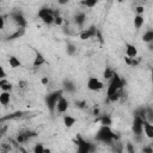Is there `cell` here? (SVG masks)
Here are the masks:
<instances>
[{
	"label": "cell",
	"instance_id": "1",
	"mask_svg": "<svg viewBox=\"0 0 153 153\" xmlns=\"http://www.w3.org/2000/svg\"><path fill=\"white\" fill-rule=\"evenodd\" d=\"M117 139L116 134L111 130L110 127H105V126H100V128L98 129L94 140L97 142H102V143H106V145H112V142Z\"/></svg>",
	"mask_w": 153,
	"mask_h": 153
},
{
	"label": "cell",
	"instance_id": "2",
	"mask_svg": "<svg viewBox=\"0 0 153 153\" xmlns=\"http://www.w3.org/2000/svg\"><path fill=\"white\" fill-rule=\"evenodd\" d=\"M123 86H124L123 79L118 75V73L115 72L111 80H109V85H108V88H106V97H111L116 93H120L122 91Z\"/></svg>",
	"mask_w": 153,
	"mask_h": 153
},
{
	"label": "cell",
	"instance_id": "3",
	"mask_svg": "<svg viewBox=\"0 0 153 153\" xmlns=\"http://www.w3.org/2000/svg\"><path fill=\"white\" fill-rule=\"evenodd\" d=\"M62 93H63V90L60 88V90L53 91V92H50L49 94L45 96V98H44L45 105H47V108H48L50 114H54L56 111V105H57L59 99L62 97Z\"/></svg>",
	"mask_w": 153,
	"mask_h": 153
},
{
	"label": "cell",
	"instance_id": "4",
	"mask_svg": "<svg viewBox=\"0 0 153 153\" xmlns=\"http://www.w3.org/2000/svg\"><path fill=\"white\" fill-rule=\"evenodd\" d=\"M75 145H76V153H94L96 152V145L86 141L85 139H82L81 136H78L75 140Z\"/></svg>",
	"mask_w": 153,
	"mask_h": 153
},
{
	"label": "cell",
	"instance_id": "5",
	"mask_svg": "<svg viewBox=\"0 0 153 153\" xmlns=\"http://www.w3.org/2000/svg\"><path fill=\"white\" fill-rule=\"evenodd\" d=\"M143 120L139 116V115H135L134 114V120H133V124H131V130H133V134L136 136V137H140L143 135Z\"/></svg>",
	"mask_w": 153,
	"mask_h": 153
},
{
	"label": "cell",
	"instance_id": "6",
	"mask_svg": "<svg viewBox=\"0 0 153 153\" xmlns=\"http://www.w3.org/2000/svg\"><path fill=\"white\" fill-rule=\"evenodd\" d=\"M10 18L16 23V25L19 27V29H25L26 26V19L24 17V14L20 12V11H12L10 14Z\"/></svg>",
	"mask_w": 153,
	"mask_h": 153
},
{
	"label": "cell",
	"instance_id": "7",
	"mask_svg": "<svg viewBox=\"0 0 153 153\" xmlns=\"http://www.w3.org/2000/svg\"><path fill=\"white\" fill-rule=\"evenodd\" d=\"M86 87L90 91H100L104 87V84L96 76H90L87 82H86Z\"/></svg>",
	"mask_w": 153,
	"mask_h": 153
},
{
	"label": "cell",
	"instance_id": "8",
	"mask_svg": "<svg viewBox=\"0 0 153 153\" xmlns=\"http://www.w3.org/2000/svg\"><path fill=\"white\" fill-rule=\"evenodd\" d=\"M97 32H98L97 27H96L94 25H91V26H88L87 29L82 30V31L80 32L79 37H80V39H82V41H86V39H90V38H94V37L97 36Z\"/></svg>",
	"mask_w": 153,
	"mask_h": 153
},
{
	"label": "cell",
	"instance_id": "9",
	"mask_svg": "<svg viewBox=\"0 0 153 153\" xmlns=\"http://www.w3.org/2000/svg\"><path fill=\"white\" fill-rule=\"evenodd\" d=\"M37 135L36 131H31V130H26V131H22L18 134L17 136V143H24L26 141H29L31 137H35Z\"/></svg>",
	"mask_w": 153,
	"mask_h": 153
},
{
	"label": "cell",
	"instance_id": "10",
	"mask_svg": "<svg viewBox=\"0 0 153 153\" xmlns=\"http://www.w3.org/2000/svg\"><path fill=\"white\" fill-rule=\"evenodd\" d=\"M68 108H69V102H68V99H66L63 96L59 99V102H57V105H56V111L59 112V114H65L67 110H68Z\"/></svg>",
	"mask_w": 153,
	"mask_h": 153
},
{
	"label": "cell",
	"instance_id": "11",
	"mask_svg": "<svg viewBox=\"0 0 153 153\" xmlns=\"http://www.w3.org/2000/svg\"><path fill=\"white\" fill-rule=\"evenodd\" d=\"M126 56L129 59H136L137 56V49L134 44L126 43Z\"/></svg>",
	"mask_w": 153,
	"mask_h": 153
},
{
	"label": "cell",
	"instance_id": "12",
	"mask_svg": "<svg viewBox=\"0 0 153 153\" xmlns=\"http://www.w3.org/2000/svg\"><path fill=\"white\" fill-rule=\"evenodd\" d=\"M33 51H35V59H33L32 66H33V67H39V66L44 65V63H45V59H44V56L42 55V53H39L37 49H33Z\"/></svg>",
	"mask_w": 153,
	"mask_h": 153
},
{
	"label": "cell",
	"instance_id": "13",
	"mask_svg": "<svg viewBox=\"0 0 153 153\" xmlns=\"http://www.w3.org/2000/svg\"><path fill=\"white\" fill-rule=\"evenodd\" d=\"M85 22H86V14H85V12H78L74 16V23L79 27H82L84 24H85Z\"/></svg>",
	"mask_w": 153,
	"mask_h": 153
},
{
	"label": "cell",
	"instance_id": "14",
	"mask_svg": "<svg viewBox=\"0 0 153 153\" xmlns=\"http://www.w3.org/2000/svg\"><path fill=\"white\" fill-rule=\"evenodd\" d=\"M143 134L148 139H153V123H149L147 121L143 122Z\"/></svg>",
	"mask_w": 153,
	"mask_h": 153
},
{
	"label": "cell",
	"instance_id": "15",
	"mask_svg": "<svg viewBox=\"0 0 153 153\" xmlns=\"http://www.w3.org/2000/svg\"><path fill=\"white\" fill-rule=\"evenodd\" d=\"M62 90H63V91H67V92H69V93H73V92H75L76 86H75V84H74L72 80L66 79V80L63 81V87H62Z\"/></svg>",
	"mask_w": 153,
	"mask_h": 153
},
{
	"label": "cell",
	"instance_id": "16",
	"mask_svg": "<svg viewBox=\"0 0 153 153\" xmlns=\"http://www.w3.org/2000/svg\"><path fill=\"white\" fill-rule=\"evenodd\" d=\"M23 115H24L23 111H16V112H12V114H10V115H7V116H2V117L0 118V122L4 123L6 120H16V118L22 117Z\"/></svg>",
	"mask_w": 153,
	"mask_h": 153
},
{
	"label": "cell",
	"instance_id": "17",
	"mask_svg": "<svg viewBox=\"0 0 153 153\" xmlns=\"http://www.w3.org/2000/svg\"><path fill=\"white\" fill-rule=\"evenodd\" d=\"M76 122V118L73 117V116H69V115H65L63 116V124L66 128H72Z\"/></svg>",
	"mask_w": 153,
	"mask_h": 153
},
{
	"label": "cell",
	"instance_id": "18",
	"mask_svg": "<svg viewBox=\"0 0 153 153\" xmlns=\"http://www.w3.org/2000/svg\"><path fill=\"white\" fill-rule=\"evenodd\" d=\"M143 23H145V18H143V16L135 14V17H134V27H135L136 30H140V29L142 27Z\"/></svg>",
	"mask_w": 153,
	"mask_h": 153
},
{
	"label": "cell",
	"instance_id": "19",
	"mask_svg": "<svg viewBox=\"0 0 153 153\" xmlns=\"http://www.w3.org/2000/svg\"><path fill=\"white\" fill-rule=\"evenodd\" d=\"M10 100H11V94H10V92H4V91H1V93H0V104L4 105V106H6L7 104H10Z\"/></svg>",
	"mask_w": 153,
	"mask_h": 153
},
{
	"label": "cell",
	"instance_id": "20",
	"mask_svg": "<svg viewBox=\"0 0 153 153\" xmlns=\"http://www.w3.org/2000/svg\"><path fill=\"white\" fill-rule=\"evenodd\" d=\"M8 65H10L11 68H18V67L22 66V62H20V60L17 56L12 55V56L8 57Z\"/></svg>",
	"mask_w": 153,
	"mask_h": 153
},
{
	"label": "cell",
	"instance_id": "21",
	"mask_svg": "<svg viewBox=\"0 0 153 153\" xmlns=\"http://www.w3.org/2000/svg\"><path fill=\"white\" fill-rule=\"evenodd\" d=\"M99 122H100V126H105V127H110L112 124V118L109 116V115H102L99 117Z\"/></svg>",
	"mask_w": 153,
	"mask_h": 153
},
{
	"label": "cell",
	"instance_id": "22",
	"mask_svg": "<svg viewBox=\"0 0 153 153\" xmlns=\"http://www.w3.org/2000/svg\"><path fill=\"white\" fill-rule=\"evenodd\" d=\"M114 74H115V71L110 66H106L105 69H104V72H103V78L105 80H111V78L114 76Z\"/></svg>",
	"mask_w": 153,
	"mask_h": 153
},
{
	"label": "cell",
	"instance_id": "23",
	"mask_svg": "<svg viewBox=\"0 0 153 153\" xmlns=\"http://www.w3.org/2000/svg\"><path fill=\"white\" fill-rule=\"evenodd\" d=\"M142 41L145 43H152L153 42V30H147L142 35Z\"/></svg>",
	"mask_w": 153,
	"mask_h": 153
},
{
	"label": "cell",
	"instance_id": "24",
	"mask_svg": "<svg viewBox=\"0 0 153 153\" xmlns=\"http://www.w3.org/2000/svg\"><path fill=\"white\" fill-rule=\"evenodd\" d=\"M66 53H67V55L73 56L76 53V47L73 43H67V45H66Z\"/></svg>",
	"mask_w": 153,
	"mask_h": 153
},
{
	"label": "cell",
	"instance_id": "25",
	"mask_svg": "<svg viewBox=\"0 0 153 153\" xmlns=\"http://www.w3.org/2000/svg\"><path fill=\"white\" fill-rule=\"evenodd\" d=\"M146 121L149 123H153V108L146 106Z\"/></svg>",
	"mask_w": 153,
	"mask_h": 153
},
{
	"label": "cell",
	"instance_id": "26",
	"mask_svg": "<svg viewBox=\"0 0 153 153\" xmlns=\"http://www.w3.org/2000/svg\"><path fill=\"white\" fill-rule=\"evenodd\" d=\"M98 4V1L97 0H82V1H80V5H82V6H85V7H93V6H96Z\"/></svg>",
	"mask_w": 153,
	"mask_h": 153
},
{
	"label": "cell",
	"instance_id": "27",
	"mask_svg": "<svg viewBox=\"0 0 153 153\" xmlns=\"http://www.w3.org/2000/svg\"><path fill=\"white\" fill-rule=\"evenodd\" d=\"M32 153H45V147L43 146V143L38 142V143H36V145H35Z\"/></svg>",
	"mask_w": 153,
	"mask_h": 153
},
{
	"label": "cell",
	"instance_id": "28",
	"mask_svg": "<svg viewBox=\"0 0 153 153\" xmlns=\"http://www.w3.org/2000/svg\"><path fill=\"white\" fill-rule=\"evenodd\" d=\"M23 33H24V30H23V29H18V30H17L14 33L10 35L7 39H14V38H19L20 36H23Z\"/></svg>",
	"mask_w": 153,
	"mask_h": 153
},
{
	"label": "cell",
	"instance_id": "29",
	"mask_svg": "<svg viewBox=\"0 0 153 153\" xmlns=\"http://www.w3.org/2000/svg\"><path fill=\"white\" fill-rule=\"evenodd\" d=\"M126 152H127V153H136L135 147H134V145H133L130 141H128V142L126 143Z\"/></svg>",
	"mask_w": 153,
	"mask_h": 153
},
{
	"label": "cell",
	"instance_id": "30",
	"mask_svg": "<svg viewBox=\"0 0 153 153\" xmlns=\"http://www.w3.org/2000/svg\"><path fill=\"white\" fill-rule=\"evenodd\" d=\"M0 88H1V91H4V92H11V91H12V84H11L10 81H7L6 84L1 85Z\"/></svg>",
	"mask_w": 153,
	"mask_h": 153
},
{
	"label": "cell",
	"instance_id": "31",
	"mask_svg": "<svg viewBox=\"0 0 153 153\" xmlns=\"http://www.w3.org/2000/svg\"><path fill=\"white\" fill-rule=\"evenodd\" d=\"M121 92L120 93H116V94H114V96H111V97H106V99H108V102H117L120 98H121Z\"/></svg>",
	"mask_w": 153,
	"mask_h": 153
},
{
	"label": "cell",
	"instance_id": "32",
	"mask_svg": "<svg viewBox=\"0 0 153 153\" xmlns=\"http://www.w3.org/2000/svg\"><path fill=\"white\" fill-rule=\"evenodd\" d=\"M75 106L79 108V109H85V108L87 106V104H86L85 100H76V102H75Z\"/></svg>",
	"mask_w": 153,
	"mask_h": 153
},
{
	"label": "cell",
	"instance_id": "33",
	"mask_svg": "<svg viewBox=\"0 0 153 153\" xmlns=\"http://www.w3.org/2000/svg\"><path fill=\"white\" fill-rule=\"evenodd\" d=\"M142 153H153V147L151 145H145L142 147Z\"/></svg>",
	"mask_w": 153,
	"mask_h": 153
},
{
	"label": "cell",
	"instance_id": "34",
	"mask_svg": "<svg viewBox=\"0 0 153 153\" xmlns=\"http://www.w3.org/2000/svg\"><path fill=\"white\" fill-rule=\"evenodd\" d=\"M135 12H136V14L143 16V12H145V8H143V6H136V7H135Z\"/></svg>",
	"mask_w": 153,
	"mask_h": 153
},
{
	"label": "cell",
	"instance_id": "35",
	"mask_svg": "<svg viewBox=\"0 0 153 153\" xmlns=\"http://www.w3.org/2000/svg\"><path fill=\"white\" fill-rule=\"evenodd\" d=\"M62 23H63V19H62V17L61 16H57V17H55V22H54V24H56V25H62Z\"/></svg>",
	"mask_w": 153,
	"mask_h": 153
},
{
	"label": "cell",
	"instance_id": "36",
	"mask_svg": "<svg viewBox=\"0 0 153 153\" xmlns=\"http://www.w3.org/2000/svg\"><path fill=\"white\" fill-rule=\"evenodd\" d=\"M0 79H6V72L2 66L0 67Z\"/></svg>",
	"mask_w": 153,
	"mask_h": 153
},
{
	"label": "cell",
	"instance_id": "37",
	"mask_svg": "<svg viewBox=\"0 0 153 153\" xmlns=\"http://www.w3.org/2000/svg\"><path fill=\"white\" fill-rule=\"evenodd\" d=\"M5 27V17L1 16L0 17V29H4Z\"/></svg>",
	"mask_w": 153,
	"mask_h": 153
},
{
	"label": "cell",
	"instance_id": "38",
	"mask_svg": "<svg viewBox=\"0 0 153 153\" xmlns=\"http://www.w3.org/2000/svg\"><path fill=\"white\" fill-rule=\"evenodd\" d=\"M41 82H42L43 85H48V82H49V79H48V76H43V78L41 79Z\"/></svg>",
	"mask_w": 153,
	"mask_h": 153
},
{
	"label": "cell",
	"instance_id": "39",
	"mask_svg": "<svg viewBox=\"0 0 153 153\" xmlns=\"http://www.w3.org/2000/svg\"><path fill=\"white\" fill-rule=\"evenodd\" d=\"M18 85H19V87H22V88H24V87L26 86V81H22V80H20V81L18 82Z\"/></svg>",
	"mask_w": 153,
	"mask_h": 153
},
{
	"label": "cell",
	"instance_id": "40",
	"mask_svg": "<svg viewBox=\"0 0 153 153\" xmlns=\"http://www.w3.org/2000/svg\"><path fill=\"white\" fill-rule=\"evenodd\" d=\"M19 151H20L22 153H29V152H27V151H26L24 147H19Z\"/></svg>",
	"mask_w": 153,
	"mask_h": 153
},
{
	"label": "cell",
	"instance_id": "41",
	"mask_svg": "<svg viewBox=\"0 0 153 153\" xmlns=\"http://www.w3.org/2000/svg\"><path fill=\"white\" fill-rule=\"evenodd\" d=\"M98 114H99V110H98V109H94V110H93V115H96V116H97Z\"/></svg>",
	"mask_w": 153,
	"mask_h": 153
},
{
	"label": "cell",
	"instance_id": "42",
	"mask_svg": "<svg viewBox=\"0 0 153 153\" xmlns=\"http://www.w3.org/2000/svg\"><path fill=\"white\" fill-rule=\"evenodd\" d=\"M151 80H152V85H153V69H152V73H151Z\"/></svg>",
	"mask_w": 153,
	"mask_h": 153
},
{
	"label": "cell",
	"instance_id": "43",
	"mask_svg": "<svg viewBox=\"0 0 153 153\" xmlns=\"http://www.w3.org/2000/svg\"><path fill=\"white\" fill-rule=\"evenodd\" d=\"M68 1H59V4H61V5H65V4H67Z\"/></svg>",
	"mask_w": 153,
	"mask_h": 153
},
{
	"label": "cell",
	"instance_id": "44",
	"mask_svg": "<svg viewBox=\"0 0 153 153\" xmlns=\"http://www.w3.org/2000/svg\"><path fill=\"white\" fill-rule=\"evenodd\" d=\"M45 153H50V149L49 148H45Z\"/></svg>",
	"mask_w": 153,
	"mask_h": 153
},
{
	"label": "cell",
	"instance_id": "45",
	"mask_svg": "<svg viewBox=\"0 0 153 153\" xmlns=\"http://www.w3.org/2000/svg\"><path fill=\"white\" fill-rule=\"evenodd\" d=\"M63 153H66V152H63Z\"/></svg>",
	"mask_w": 153,
	"mask_h": 153
},
{
	"label": "cell",
	"instance_id": "46",
	"mask_svg": "<svg viewBox=\"0 0 153 153\" xmlns=\"http://www.w3.org/2000/svg\"><path fill=\"white\" fill-rule=\"evenodd\" d=\"M152 43H153V42H152Z\"/></svg>",
	"mask_w": 153,
	"mask_h": 153
}]
</instances>
